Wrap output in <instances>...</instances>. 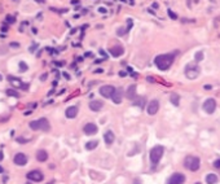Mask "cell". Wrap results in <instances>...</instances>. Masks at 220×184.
<instances>
[{
    "label": "cell",
    "mask_w": 220,
    "mask_h": 184,
    "mask_svg": "<svg viewBox=\"0 0 220 184\" xmlns=\"http://www.w3.org/2000/svg\"><path fill=\"white\" fill-rule=\"evenodd\" d=\"M174 60H175V53H163V55H158L155 57L154 64L159 70L165 72L167 69H170V66L174 64Z\"/></svg>",
    "instance_id": "obj_1"
},
{
    "label": "cell",
    "mask_w": 220,
    "mask_h": 184,
    "mask_svg": "<svg viewBox=\"0 0 220 184\" xmlns=\"http://www.w3.org/2000/svg\"><path fill=\"white\" fill-rule=\"evenodd\" d=\"M163 153H165V148L162 145H155L154 148L150 149V153H149V158H150V162H152V166L155 167L159 163L161 158L163 157Z\"/></svg>",
    "instance_id": "obj_2"
},
{
    "label": "cell",
    "mask_w": 220,
    "mask_h": 184,
    "mask_svg": "<svg viewBox=\"0 0 220 184\" xmlns=\"http://www.w3.org/2000/svg\"><path fill=\"white\" fill-rule=\"evenodd\" d=\"M29 127L33 131H38V130L49 131L51 130V123H49V121L47 118H39L36 121H31L29 123Z\"/></svg>",
    "instance_id": "obj_3"
},
{
    "label": "cell",
    "mask_w": 220,
    "mask_h": 184,
    "mask_svg": "<svg viewBox=\"0 0 220 184\" xmlns=\"http://www.w3.org/2000/svg\"><path fill=\"white\" fill-rule=\"evenodd\" d=\"M199 166H201V160L199 157H196V156H188L185 157L184 160V167L190 170V171H198L199 170Z\"/></svg>",
    "instance_id": "obj_4"
},
{
    "label": "cell",
    "mask_w": 220,
    "mask_h": 184,
    "mask_svg": "<svg viewBox=\"0 0 220 184\" xmlns=\"http://www.w3.org/2000/svg\"><path fill=\"white\" fill-rule=\"evenodd\" d=\"M201 73V69L197 64H188L185 66V75L189 79H196Z\"/></svg>",
    "instance_id": "obj_5"
},
{
    "label": "cell",
    "mask_w": 220,
    "mask_h": 184,
    "mask_svg": "<svg viewBox=\"0 0 220 184\" xmlns=\"http://www.w3.org/2000/svg\"><path fill=\"white\" fill-rule=\"evenodd\" d=\"M185 183V175L181 173H175L168 178L167 184H184Z\"/></svg>",
    "instance_id": "obj_6"
},
{
    "label": "cell",
    "mask_w": 220,
    "mask_h": 184,
    "mask_svg": "<svg viewBox=\"0 0 220 184\" xmlns=\"http://www.w3.org/2000/svg\"><path fill=\"white\" fill-rule=\"evenodd\" d=\"M114 91H115V87L108 86V84H105V86H102V87H100V90H98L100 95H101L102 97H105V99H111V96H113V93H114Z\"/></svg>",
    "instance_id": "obj_7"
},
{
    "label": "cell",
    "mask_w": 220,
    "mask_h": 184,
    "mask_svg": "<svg viewBox=\"0 0 220 184\" xmlns=\"http://www.w3.org/2000/svg\"><path fill=\"white\" fill-rule=\"evenodd\" d=\"M203 110L207 114H212L216 110V101L214 99H207L203 103Z\"/></svg>",
    "instance_id": "obj_8"
},
{
    "label": "cell",
    "mask_w": 220,
    "mask_h": 184,
    "mask_svg": "<svg viewBox=\"0 0 220 184\" xmlns=\"http://www.w3.org/2000/svg\"><path fill=\"white\" fill-rule=\"evenodd\" d=\"M26 178H27L29 180H31V182L39 183V182H42L44 179V175L40 173L39 170H33V171H30V173L26 175Z\"/></svg>",
    "instance_id": "obj_9"
},
{
    "label": "cell",
    "mask_w": 220,
    "mask_h": 184,
    "mask_svg": "<svg viewBox=\"0 0 220 184\" xmlns=\"http://www.w3.org/2000/svg\"><path fill=\"white\" fill-rule=\"evenodd\" d=\"M146 110H148V114L149 116H154V114L158 113L159 110V101L158 100H152L150 103L148 104V108H146Z\"/></svg>",
    "instance_id": "obj_10"
},
{
    "label": "cell",
    "mask_w": 220,
    "mask_h": 184,
    "mask_svg": "<svg viewBox=\"0 0 220 184\" xmlns=\"http://www.w3.org/2000/svg\"><path fill=\"white\" fill-rule=\"evenodd\" d=\"M29 161V157L25 153H17L13 158V162L17 165V166H25Z\"/></svg>",
    "instance_id": "obj_11"
},
{
    "label": "cell",
    "mask_w": 220,
    "mask_h": 184,
    "mask_svg": "<svg viewBox=\"0 0 220 184\" xmlns=\"http://www.w3.org/2000/svg\"><path fill=\"white\" fill-rule=\"evenodd\" d=\"M97 131H98L97 126H96L95 123H92V122H90V123L84 125V127H83V132H84L86 135H88V136H91V135H95V134H97Z\"/></svg>",
    "instance_id": "obj_12"
},
{
    "label": "cell",
    "mask_w": 220,
    "mask_h": 184,
    "mask_svg": "<svg viewBox=\"0 0 220 184\" xmlns=\"http://www.w3.org/2000/svg\"><path fill=\"white\" fill-rule=\"evenodd\" d=\"M78 112H79V108H78L77 105L69 106L67 109L65 110V116H66V118H69V119H73V118H75V117L78 116Z\"/></svg>",
    "instance_id": "obj_13"
},
{
    "label": "cell",
    "mask_w": 220,
    "mask_h": 184,
    "mask_svg": "<svg viewBox=\"0 0 220 184\" xmlns=\"http://www.w3.org/2000/svg\"><path fill=\"white\" fill-rule=\"evenodd\" d=\"M9 79V82L12 84H13L14 87H18V88H22L23 91H26V90H29V84H26V83H22V82L18 79V78H13V77H9L8 78Z\"/></svg>",
    "instance_id": "obj_14"
},
{
    "label": "cell",
    "mask_w": 220,
    "mask_h": 184,
    "mask_svg": "<svg viewBox=\"0 0 220 184\" xmlns=\"http://www.w3.org/2000/svg\"><path fill=\"white\" fill-rule=\"evenodd\" d=\"M109 52L113 57H121L124 53V48L122 46H115V47H111L109 49Z\"/></svg>",
    "instance_id": "obj_15"
},
{
    "label": "cell",
    "mask_w": 220,
    "mask_h": 184,
    "mask_svg": "<svg viewBox=\"0 0 220 184\" xmlns=\"http://www.w3.org/2000/svg\"><path fill=\"white\" fill-rule=\"evenodd\" d=\"M126 97L128 100H135L137 96H136V84H131L127 91H126Z\"/></svg>",
    "instance_id": "obj_16"
},
{
    "label": "cell",
    "mask_w": 220,
    "mask_h": 184,
    "mask_svg": "<svg viewBox=\"0 0 220 184\" xmlns=\"http://www.w3.org/2000/svg\"><path fill=\"white\" fill-rule=\"evenodd\" d=\"M114 140H115V135H114V132L113 131H106L105 134H104V141H105V144H108V145H111L113 143H114Z\"/></svg>",
    "instance_id": "obj_17"
},
{
    "label": "cell",
    "mask_w": 220,
    "mask_h": 184,
    "mask_svg": "<svg viewBox=\"0 0 220 184\" xmlns=\"http://www.w3.org/2000/svg\"><path fill=\"white\" fill-rule=\"evenodd\" d=\"M102 108H104V104L101 103V101H98V100H92L90 103V109L92 112H100Z\"/></svg>",
    "instance_id": "obj_18"
},
{
    "label": "cell",
    "mask_w": 220,
    "mask_h": 184,
    "mask_svg": "<svg viewBox=\"0 0 220 184\" xmlns=\"http://www.w3.org/2000/svg\"><path fill=\"white\" fill-rule=\"evenodd\" d=\"M122 99H123L122 91L121 90H117V88H115V91H114V93H113V96H111L113 103H114V104H121L122 103Z\"/></svg>",
    "instance_id": "obj_19"
},
{
    "label": "cell",
    "mask_w": 220,
    "mask_h": 184,
    "mask_svg": "<svg viewBox=\"0 0 220 184\" xmlns=\"http://www.w3.org/2000/svg\"><path fill=\"white\" fill-rule=\"evenodd\" d=\"M36 160L39 161V162H46L48 160V153H47V150H44V149H39L36 152Z\"/></svg>",
    "instance_id": "obj_20"
},
{
    "label": "cell",
    "mask_w": 220,
    "mask_h": 184,
    "mask_svg": "<svg viewBox=\"0 0 220 184\" xmlns=\"http://www.w3.org/2000/svg\"><path fill=\"white\" fill-rule=\"evenodd\" d=\"M219 180V178L216 174H207L206 175V183L207 184H216Z\"/></svg>",
    "instance_id": "obj_21"
},
{
    "label": "cell",
    "mask_w": 220,
    "mask_h": 184,
    "mask_svg": "<svg viewBox=\"0 0 220 184\" xmlns=\"http://www.w3.org/2000/svg\"><path fill=\"white\" fill-rule=\"evenodd\" d=\"M98 145V141L97 140H92V141H88L87 144H86V149L87 150H93Z\"/></svg>",
    "instance_id": "obj_22"
},
{
    "label": "cell",
    "mask_w": 220,
    "mask_h": 184,
    "mask_svg": "<svg viewBox=\"0 0 220 184\" xmlns=\"http://www.w3.org/2000/svg\"><path fill=\"white\" fill-rule=\"evenodd\" d=\"M170 101L175 105V106H178L179 103H180V97H179V95H176V93H172L171 96H170Z\"/></svg>",
    "instance_id": "obj_23"
},
{
    "label": "cell",
    "mask_w": 220,
    "mask_h": 184,
    "mask_svg": "<svg viewBox=\"0 0 220 184\" xmlns=\"http://www.w3.org/2000/svg\"><path fill=\"white\" fill-rule=\"evenodd\" d=\"M134 105L139 106V108H144V105H145V99L144 97H136L135 101H134Z\"/></svg>",
    "instance_id": "obj_24"
},
{
    "label": "cell",
    "mask_w": 220,
    "mask_h": 184,
    "mask_svg": "<svg viewBox=\"0 0 220 184\" xmlns=\"http://www.w3.org/2000/svg\"><path fill=\"white\" fill-rule=\"evenodd\" d=\"M5 93H7L8 96H12V97H20V93H18L16 90H12V88H9V90L5 91Z\"/></svg>",
    "instance_id": "obj_25"
},
{
    "label": "cell",
    "mask_w": 220,
    "mask_h": 184,
    "mask_svg": "<svg viewBox=\"0 0 220 184\" xmlns=\"http://www.w3.org/2000/svg\"><path fill=\"white\" fill-rule=\"evenodd\" d=\"M20 70L21 72H26L27 70V64H26V62H23V61L20 62Z\"/></svg>",
    "instance_id": "obj_26"
},
{
    "label": "cell",
    "mask_w": 220,
    "mask_h": 184,
    "mask_svg": "<svg viewBox=\"0 0 220 184\" xmlns=\"http://www.w3.org/2000/svg\"><path fill=\"white\" fill-rule=\"evenodd\" d=\"M167 13H168V16L172 18V20H178V14H175L174 13V10H171V9H168L167 10Z\"/></svg>",
    "instance_id": "obj_27"
},
{
    "label": "cell",
    "mask_w": 220,
    "mask_h": 184,
    "mask_svg": "<svg viewBox=\"0 0 220 184\" xmlns=\"http://www.w3.org/2000/svg\"><path fill=\"white\" fill-rule=\"evenodd\" d=\"M5 22L13 23V22H16V18H14L13 16H7V18H5Z\"/></svg>",
    "instance_id": "obj_28"
},
{
    "label": "cell",
    "mask_w": 220,
    "mask_h": 184,
    "mask_svg": "<svg viewBox=\"0 0 220 184\" xmlns=\"http://www.w3.org/2000/svg\"><path fill=\"white\" fill-rule=\"evenodd\" d=\"M196 60L197 61H202L203 60V53L202 52H197L196 53Z\"/></svg>",
    "instance_id": "obj_29"
},
{
    "label": "cell",
    "mask_w": 220,
    "mask_h": 184,
    "mask_svg": "<svg viewBox=\"0 0 220 184\" xmlns=\"http://www.w3.org/2000/svg\"><path fill=\"white\" fill-rule=\"evenodd\" d=\"M126 33H127V29H123V27H121L118 30V36H123Z\"/></svg>",
    "instance_id": "obj_30"
},
{
    "label": "cell",
    "mask_w": 220,
    "mask_h": 184,
    "mask_svg": "<svg viewBox=\"0 0 220 184\" xmlns=\"http://www.w3.org/2000/svg\"><path fill=\"white\" fill-rule=\"evenodd\" d=\"M27 141H29V139H23V137H17V143L25 144V143H27Z\"/></svg>",
    "instance_id": "obj_31"
},
{
    "label": "cell",
    "mask_w": 220,
    "mask_h": 184,
    "mask_svg": "<svg viewBox=\"0 0 220 184\" xmlns=\"http://www.w3.org/2000/svg\"><path fill=\"white\" fill-rule=\"evenodd\" d=\"M214 167H215V169H220V158L214 162Z\"/></svg>",
    "instance_id": "obj_32"
},
{
    "label": "cell",
    "mask_w": 220,
    "mask_h": 184,
    "mask_svg": "<svg viewBox=\"0 0 220 184\" xmlns=\"http://www.w3.org/2000/svg\"><path fill=\"white\" fill-rule=\"evenodd\" d=\"M10 47H13V48H18V47H20V43H18V42H12L10 43Z\"/></svg>",
    "instance_id": "obj_33"
},
{
    "label": "cell",
    "mask_w": 220,
    "mask_h": 184,
    "mask_svg": "<svg viewBox=\"0 0 220 184\" xmlns=\"http://www.w3.org/2000/svg\"><path fill=\"white\" fill-rule=\"evenodd\" d=\"M46 79H47V74H44V75L40 77V80H46Z\"/></svg>",
    "instance_id": "obj_34"
},
{
    "label": "cell",
    "mask_w": 220,
    "mask_h": 184,
    "mask_svg": "<svg viewBox=\"0 0 220 184\" xmlns=\"http://www.w3.org/2000/svg\"><path fill=\"white\" fill-rule=\"evenodd\" d=\"M4 158V154H3V150H0V161H3Z\"/></svg>",
    "instance_id": "obj_35"
},
{
    "label": "cell",
    "mask_w": 220,
    "mask_h": 184,
    "mask_svg": "<svg viewBox=\"0 0 220 184\" xmlns=\"http://www.w3.org/2000/svg\"><path fill=\"white\" fill-rule=\"evenodd\" d=\"M100 55H101V56H105V59H106V53L104 52L102 49H100Z\"/></svg>",
    "instance_id": "obj_36"
},
{
    "label": "cell",
    "mask_w": 220,
    "mask_h": 184,
    "mask_svg": "<svg viewBox=\"0 0 220 184\" xmlns=\"http://www.w3.org/2000/svg\"><path fill=\"white\" fill-rule=\"evenodd\" d=\"M119 75H121V77H126V75H127V73H126V72H121V73H119Z\"/></svg>",
    "instance_id": "obj_37"
},
{
    "label": "cell",
    "mask_w": 220,
    "mask_h": 184,
    "mask_svg": "<svg viewBox=\"0 0 220 184\" xmlns=\"http://www.w3.org/2000/svg\"><path fill=\"white\" fill-rule=\"evenodd\" d=\"M54 64H56V66H62L64 65V62H54Z\"/></svg>",
    "instance_id": "obj_38"
},
{
    "label": "cell",
    "mask_w": 220,
    "mask_h": 184,
    "mask_svg": "<svg viewBox=\"0 0 220 184\" xmlns=\"http://www.w3.org/2000/svg\"><path fill=\"white\" fill-rule=\"evenodd\" d=\"M35 2H36V3H40V4H43L44 2H46V0H35Z\"/></svg>",
    "instance_id": "obj_39"
},
{
    "label": "cell",
    "mask_w": 220,
    "mask_h": 184,
    "mask_svg": "<svg viewBox=\"0 0 220 184\" xmlns=\"http://www.w3.org/2000/svg\"><path fill=\"white\" fill-rule=\"evenodd\" d=\"M98 10H100V12H101V13H105V12H106V9H104V8H100Z\"/></svg>",
    "instance_id": "obj_40"
},
{
    "label": "cell",
    "mask_w": 220,
    "mask_h": 184,
    "mask_svg": "<svg viewBox=\"0 0 220 184\" xmlns=\"http://www.w3.org/2000/svg\"><path fill=\"white\" fill-rule=\"evenodd\" d=\"M3 182H4V183L8 182V176H4V178H3Z\"/></svg>",
    "instance_id": "obj_41"
},
{
    "label": "cell",
    "mask_w": 220,
    "mask_h": 184,
    "mask_svg": "<svg viewBox=\"0 0 220 184\" xmlns=\"http://www.w3.org/2000/svg\"><path fill=\"white\" fill-rule=\"evenodd\" d=\"M64 75H65V78H66V79H70V77L67 75V73H64Z\"/></svg>",
    "instance_id": "obj_42"
},
{
    "label": "cell",
    "mask_w": 220,
    "mask_h": 184,
    "mask_svg": "<svg viewBox=\"0 0 220 184\" xmlns=\"http://www.w3.org/2000/svg\"><path fill=\"white\" fill-rule=\"evenodd\" d=\"M3 171H4V170H3V167H2V166H0V173H3Z\"/></svg>",
    "instance_id": "obj_43"
},
{
    "label": "cell",
    "mask_w": 220,
    "mask_h": 184,
    "mask_svg": "<svg viewBox=\"0 0 220 184\" xmlns=\"http://www.w3.org/2000/svg\"><path fill=\"white\" fill-rule=\"evenodd\" d=\"M0 80H2V75H0Z\"/></svg>",
    "instance_id": "obj_44"
},
{
    "label": "cell",
    "mask_w": 220,
    "mask_h": 184,
    "mask_svg": "<svg viewBox=\"0 0 220 184\" xmlns=\"http://www.w3.org/2000/svg\"><path fill=\"white\" fill-rule=\"evenodd\" d=\"M196 184H201V183H199V182H198V183H196Z\"/></svg>",
    "instance_id": "obj_45"
},
{
    "label": "cell",
    "mask_w": 220,
    "mask_h": 184,
    "mask_svg": "<svg viewBox=\"0 0 220 184\" xmlns=\"http://www.w3.org/2000/svg\"><path fill=\"white\" fill-rule=\"evenodd\" d=\"M47 184H52V183H47Z\"/></svg>",
    "instance_id": "obj_46"
}]
</instances>
